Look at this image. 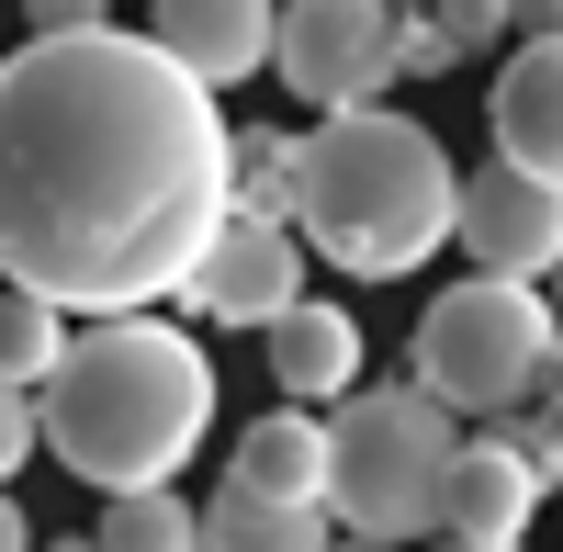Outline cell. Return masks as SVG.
<instances>
[{
  "label": "cell",
  "instance_id": "cell-1",
  "mask_svg": "<svg viewBox=\"0 0 563 552\" xmlns=\"http://www.w3.org/2000/svg\"><path fill=\"white\" fill-rule=\"evenodd\" d=\"M225 225V113L147 34L0 57V283L57 316H147Z\"/></svg>",
  "mask_w": 563,
  "mask_h": 552
},
{
  "label": "cell",
  "instance_id": "cell-2",
  "mask_svg": "<svg viewBox=\"0 0 563 552\" xmlns=\"http://www.w3.org/2000/svg\"><path fill=\"white\" fill-rule=\"evenodd\" d=\"M203 429H214V361L169 316H90L34 395V451H57L102 496L169 485L203 451Z\"/></svg>",
  "mask_w": 563,
  "mask_h": 552
},
{
  "label": "cell",
  "instance_id": "cell-3",
  "mask_svg": "<svg viewBox=\"0 0 563 552\" xmlns=\"http://www.w3.org/2000/svg\"><path fill=\"white\" fill-rule=\"evenodd\" d=\"M451 203H462L451 147L395 102L294 135V238L350 283H406L429 249H451Z\"/></svg>",
  "mask_w": 563,
  "mask_h": 552
},
{
  "label": "cell",
  "instance_id": "cell-4",
  "mask_svg": "<svg viewBox=\"0 0 563 552\" xmlns=\"http://www.w3.org/2000/svg\"><path fill=\"white\" fill-rule=\"evenodd\" d=\"M462 451V418L429 406L417 384H361L327 418V519H350L361 541H417L440 530V474Z\"/></svg>",
  "mask_w": 563,
  "mask_h": 552
},
{
  "label": "cell",
  "instance_id": "cell-5",
  "mask_svg": "<svg viewBox=\"0 0 563 552\" xmlns=\"http://www.w3.org/2000/svg\"><path fill=\"white\" fill-rule=\"evenodd\" d=\"M552 339L563 328L530 283H485L474 271V283L429 294V316H417V395L451 406V418H519Z\"/></svg>",
  "mask_w": 563,
  "mask_h": 552
},
{
  "label": "cell",
  "instance_id": "cell-6",
  "mask_svg": "<svg viewBox=\"0 0 563 552\" xmlns=\"http://www.w3.org/2000/svg\"><path fill=\"white\" fill-rule=\"evenodd\" d=\"M271 68L305 113H372L395 90V12L384 0H282Z\"/></svg>",
  "mask_w": 563,
  "mask_h": 552
},
{
  "label": "cell",
  "instance_id": "cell-7",
  "mask_svg": "<svg viewBox=\"0 0 563 552\" xmlns=\"http://www.w3.org/2000/svg\"><path fill=\"white\" fill-rule=\"evenodd\" d=\"M180 305L203 328H271L282 305H305V238L294 225H260V214H225L203 260L180 271Z\"/></svg>",
  "mask_w": 563,
  "mask_h": 552
},
{
  "label": "cell",
  "instance_id": "cell-8",
  "mask_svg": "<svg viewBox=\"0 0 563 552\" xmlns=\"http://www.w3.org/2000/svg\"><path fill=\"white\" fill-rule=\"evenodd\" d=\"M451 238H462V260H474L485 283H530L541 294L563 271V192H541L519 169H474L462 203H451Z\"/></svg>",
  "mask_w": 563,
  "mask_h": 552
},
{
  "label": "cell",
  "instance_id": "cell-9",
  "mask_svg": "<svg viewBox=\"0 0 563 552\" xmlns=\"http://www.w3.org/2000/svg\"><path fill=\"white\" fill-rule=\"evenodd\" d=\"M271 23H282V0H158L147 45L192 90H238L249 68H271Z\"/></svg>",
  "mask_w": 563,
  "mask_h": 552
},
{
  "label": "cell",
  "instance_id": "cell-10",
  "mask_svg": "<svg viewBox=\"0 0 563 552\" xmlns=\"http://www.w3.org/2000/svg\"><path fill=\"white\" fill-rule=\"evenodd\" d=\"M485 124H496V169L563 192V45H519L485 90Z\"/></svg>",
  "mask_w": 563,
  "mask_h": 552
},
{
  "label": "cell",
  "instance_id": "cell-11",
  "mask_svg": "<svg viewBox=\"0 0 563 552\" xmlns=\"http://www.w3.org/2000/svg\"><path fill=\"white\" fill-rule=\"evenodd\" d=\"M541 496H552V485L507 451V429H485V440H462L451 474H440V530H451V541H530Z\"/></svg>",
  "mask_w": 563,
  "mask_h": 552
},
{
  "label": "cell",
  "instance_id": "cell-12",
  "mask_svg": "<svg viewBox=\"0 0 563 552\" xmlns=\"http://www.w3.org/2000/svg\"><path fill=\"white\" fill-rule=\"evenodd\" d=\"M260 339H271V384L294 395V406H339V395H361V350H372V339H361L350 305H316V294H305V305H282Z\"/></svg>",
  "mask_w": 563,
  "mask_h": 552
},
{
  "label": "cell",
  "instance_id": "cell-13",
  "mask_svg": "<svg viewBox=\"0 0 563 552\" xmlns=\"http://www.w3.org/2000/svg\"><path fill=\"white\" fill-rule=\"evenodd\" d=\"M225 485H238V496H282V508H327V418H316V406L249 418L238 451H225Z\"/></svg>",
  "mask_w": 563,
  "mask_h": 552
},
{
  "label": "cell",
  "instance_id": "cell-14",
  "mask_svg": "<svg viewBox=\"0 0 563 552\" xmlns=\"http://www.w3.org/2000/svg\"><path fill=\"white\" fill-rule=\"evenodd\" d=\"M203 552H339V519H327V508H282V496H238V485H214V508H203Z\"/></svg>",
  "mask_w": 563,
  "mask_h": 552
},
{
  "label": "cell",
  "instance_id": "cell-15",
  "mask_svg": "<svg viewBox=\"0 0 563 552\" xmlns=\"http://www.w3.org/2000/svg\"><path fill=\"white\" fill-rule=\"evenodd\" d=\"M225 214L294 225V135L282 124H225Z\"/></svg>",
  "mask_w": 563,
  "mask_h": 552
},
{
  "label": "cell",
  "instance_id": "cell-16",
  "mask_svg": "<svg viewBox=\"0 0 563 552\" xmlns=\"http://www.w3.org/2000/svg\"><path fill=\"white\" fill-rule=\"evenodd\" d=\"M57 361H68V316L45 305V294H23V283H0V384H12V395H45Z\"/></svg>",
  "mask_w": 563,
  "mask_h": 552
},
{
  "label": "cell",
  "instance_id": "cell-17",
  "mask_svg": "<svg viewBox=\"0 0 563 552\" xmlns=\"http://www.w3.org/2000/svg\"><path fill=\"white\" fill-rule=\"evenodd\" d=\"M102 552H203V508H180L169 485L147 496H102V530H90Z\"/></svg>",
  "mask_w": 563,
  "mask_h": 552
},
{
  "label": "cell",
  "instance_id": "cell-18",
  "mask_svg": "<svg viewBox=\"0 0 563 552\" xmlns=\"http://www.w3.org/2000/svg\"><path fill=\"white\" fill-rule=\"evenodd\" d=\"M429 34L451 45V68H462V57H485V45L507 34V0H429Z\"/></svg>",
  "mask_w": 563,
  "mask_h": 552
},
{
  "label": "cell",
  "instance_id": "cell-19",
  "mask_svg": "<svg viewBox=\"0 0 563 552\" xmlns=\"http://www.w3.org/2000/svg\"><path fill=\"white\" fill-rule=\"evenodd\" d=\"M451 68V45L429 34V12H395V79H440Z\"/></svg>",
  "mask_w": 563,
  "mask_h": 552
},
{
  "label": "cell",
  "instance_id": "cell-20",
  "mask_svg": "<svg viewBox=\"0 0 563 552\" xmlns=\"http://www.w3.org/2000/svg\"><path fill=\"white\" fill-rule=\"evenodd\" d=\"M34 463V395H12V384H0V485H12Z\"/></svg>",
  "mask_w": 563,
  "mask_h": 552
},
{
  "label": "cell",
  "instance_id": "cell-21",
  "mask_svg": "<svg viewBox=\"0 0 563 552\" xmlns=\"http://www.w3.org/2000/svg\"><path fill=\"white\" fill-rule=\"evenodd\" d=\"M23 23H34V34H102L113 0H23Z\"/></svg>",
  "mask_w": 563,
  "mask_h": 552
},
{
  "label": "cell",
  "instance_id": "cell-22",
  "mask_svg": "<svg viewBox=\"0 0 563 552\" xmlns=\"http://www.w3.org/2000/svg\"><path fill=\"white\" fill-rule=\"evenodd\" d=\"M507 23H519L530 45H563V0H507Z\"/></svg>",
  "mask_w": 563,
  "mask_h": 552
},
{
  "label": "cell",
  "instance_id": "cell-23",
  "mask_svg": "<svg viewBox=\"0 0 563 552\" xmlns=\"http://www.w3.org/2000/svg\"><path fill=\"white\" fill-rule=\"evenodd\" d=\"M0 552H34V519L12 508V485H0Z\"/></svg>",
  "mask_w": 563,
  "mask_h": 552
},
{
  "label": "cell",
  "instance_id": "cell-24",
  "mask_svg": "<svg viewBox=\"0 0 563 552\" xmlns=\"http://www.w3.org/2000/svg\"><path fill=\"white\" fill-rule=\"evenodd\" d=\"M45 552H102V541H90V530H57V541H45Z\"/></svg>",
  "mask_w": 563,
  "mask_h": 552
},
{
  "label": "cell",
  "instance_id": "cell-25",
  "mask_svg": "<svg viewBox=\"0 0 563 552\" xmlns=\"http://www.w3.org/2000/svg\"><path fill=\"white\" fill-rule=\"evenodd\" d=\"M440 552H519V541H440Z\"/></svg>",
  "mask_w": 563,
  "mask_h": 552
},
{
  "label": "cell",
  "instance_id": "cell-26",
  "mask_svg": "<svg viewBox=\"0 0 563 552\" xmlns=\"http://www.w3.org/2000/svg\"><path fill=\"white\" fill-rule=\"evenodd\" d=\"M541 305H552V328H563V271H552V294H541Z\"/></svg>",
  "mask_w": 563,
  "mask_h": 552
},
{
  "label": "cell",
  "instance_id": "cell-27",
  "mask_svg": "<svg viewBox=\"0 0 563 552\" xmlns=\"http://www.w3.org/2000/svg\"><path fill=\"white\" fill-rule=\"evenodd\" d=\"M384 12H429V0H384Z\"/></svg>",
  "mask_w": 563,
  "mask_h": 552
},
{
  "label": "cell",
  "instance_id": "cell-28",
  "mask_svg": "<svg viewBox=\"0 0 563 552\" xmlns=\"http://www.w3.org/2000/svg\"><path fill=\"white\" fill-rule=\"evenodd\" d=\"M350 552H395V541H350Z\"/></svg>",
  "mask_w": 563,
  "mask_h": 552
}]
</instances>
